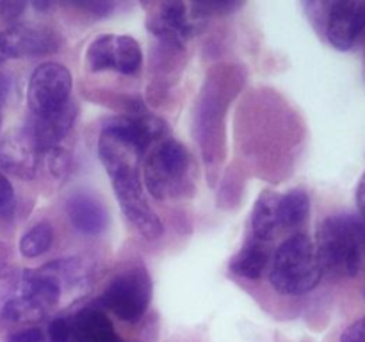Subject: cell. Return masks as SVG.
I'll return each mask as SVG.
<instances>
[{
    "label": "cell",
    "mask_w": 365,
    "mask_h": 342,
    "mask_svg": "<svg viewBox=\"0 0 365 342\" xmlns=\"http://www.w3.org/2000/svg\"><path fill=\"white\" fill-rule=\"evenodd\" d=\"M96 150H98L100 162L103 164L113 182L114 195L123 216L143 237L150 241L159 239L164 228L163 221L150 207L146 198L145 185L141 180V166H139L143 155L141 150L110 127L102 130Z\"/></svg>",
    "instance_id": "1"
},
{
    "label": "cell",
    "mask_w": 365,
    "mask_h": 342,
    "mask_svg": "<svg viewBox=\"0 0 365 342\" xmlns=\"http://www.w3.org/2000/svg\"><path fill=\"white\" fill-rule=\"evenodd\" d=\"M63 296V287L45 266L25 269L4 294L0 326L14 328L38 323L59 305Z\"/></svg>",
    "instance_id": "2"
},
{
    "label": "cell",
    "mask_w": 365,
    "mask_h": 342,
    "mask_svg": "<svg viewBox=\"0 0 365 342\" xmlns=\"http://www.w3.org/2000/svg\"><path fill=\"white\" fill-rule=\"evenodd\" d=\"M321 269L337 276H356L365 269V219L351 214L327 217L317 230Z\"/></svg>",
    "instance_id": "3"
},
{
    "label": "cell",
    "mask_w": 365,
    "mask_h": 342,
    "mask_svg": "<svg viewBox=\"0 0 365 342\" xmlns=\"http://www.w3.org/2000/svg\"><path fill=\"white\" fill-rule=\"evenodd\" d=\"M323 269L316 244L309 235L296 234L285 239L271 256L269 280L274 291L284 296H302L316 289Z\"/></svg>",
    "instance_id": "4"
},
{
    "label": "cell",
    "mask_w": 365,
    "mask_h": 342,
    "mask_svg": "<svg viewBox=\"0 0 365 342\" xmlns=\"http://www.w3.org/2000/svg\"><path fill=\"white\" fill-rule=\"evenodd\" d=\"M191 153L177 139H163L153 146L143 166L145 191L155 200L177 198L189 185Z\"/></svg>",
    "instance_id": "5"
},
{
    "label": "cell",
    "mask_w": 365,
    "mask_h": 342,
    "mask_svg": "<svg viewBox=\"0 0 365 342\" xmlns=\"http://www.w3.org/2000/svg\"><path fill=\"white\" fill-rule=\"evenodd\" d=\"M152 301V278L143 264H134L118 273L98 298V305L127 323H135Z\"/></svg>",
    "instance_id": "6"
},
{
    "label": "cell",
    "mask_w": 365,
    "mask_h": 342,
    "mask_svg": "<svg viewBox=\"0 0 365 342\" xmlns=\"http://www.w3.org/2000/svg\"><path fill=\"white\" fill-rule=\"evenodd\" d=\"M71 78L70 70L59 63H43L32 71L29 81L27 100L34 118L56 113L71 102Z\"/></svg>",
    "instance_id": "7"
},
{
    "label": "cell",
    "mask_w": 365,
    "mask_h": 342,
    "mask_svg": "<svg viewBox=\"0 0 365 342\" xmlns=\"http://www.w3.org/2000/svg\"><path fill=\"white\" fill-rule=\"evenodd\" d=\"M207 16L198 9L196 4L163 2L153 7L146 18V27L170 45L184 46L192 36L205 27Z\"/></svg>",
    "instance_id": "8"
},
{
    "label": "cell",
    "mask_w": 365,
    "mask_h": 342,
    "mask_svg": "<svg viewBox=\"0 0 365 342\" xmlns=\"http://www.w3.org/2000/svg\"><path fill=\"white\" fill-rule=\"evenodd\" d=\"M86 59L91 71L114 70L123 75H134L141 70L143 50L132 36L102 34L89 43Z\"/></svg>",
    "instance_id": "9"
},
{
    "label": "cell",
    "mask_w": 365,
    "mask_h": 342,
    "mask_svg": "<svg viewBox=\"0 0 365 342\" xmlns=\"http://www.w3.org/2000/svg\"><path fill=\"white\" fill-rule=\"evenodd\" d=\"M328 41L337 50H349L365 31V0L321 2Z\"/></svg>",
    "instance_id": "10"
},
{
    "label": "cell",
    "mask_w": 365,
    "mask_h": 342,
    "mask_svg": "<svg viewBox=\"0 0 365 342\" xmlns=\"http://www.w3.org/2000/svg\"><path fill=\"white\" fill-rule=\"evenodd\" d=\"M59 46V34L48 27L11 25L7 31L0 32V53L6 61L48 56L57 52Z\"/></svg>",
    "instance_id": "11"
},
{
    "label": "cell",
    "mask_w": 365,
    "mask_h": 342,
    "mask_svg": "<svg viewBox=\"0 0 365 342\" xmlns=\"http://www.w3.org/2000/svg\"><path fill=\"white\" fill-rule=\"evenodd\" d=\"M39 150L31 132H16L0 142V167L18 178H34Z\"/></svg>",
    "instance_id": "12"
},
{
    "label": "cell",
    "mask_w": 365,
    "mask_h": 342,
    "mask_svg": "<svg viewBox=\"0 0 365 342\" xmlns=\"http://www.w3.org/2000/svg\"><path fill=\"white\" fill-rule=\"evenodd\" d=\"M107 127L114 128L118 134H121L128 141L134 142L143 153L150 146L166 139L168 134V125L160 118H157L155 114L150 113L125 114V116L114 118Z\"/></svg>",
    "instance_id": "13"
},
{
    "label": "cell",
    "mask_w": 365,
    "mask_h": 342,
    "mask_svg": "<svg viewBox=\"0 0 365 342\" xmlns=\"http://www.w3.org/2000/svg\"><path fill=\"white\" fill-rule=\"evenodd\" d=\"M75 118H77V105L73 103V100L56 113L34 118V123L29 132H31L39 152L57 148L73 127Z\"/></svg>",
    "instance_id": "14"
},
{
    "label": "cell",
    "mask_w": 365,
    "mask_h": 342,
    "mask_svg": "<svg viewBox=\"0 0 365 342\" xmlns=\"http://www.w3.org/2000/svg\"><path fill=\"white\" fill-rule=\"evenodd\" d=\"M66 212L71 224L86 235L100 234L106 230L107 223H109L106 207L89 192L81 191L71 195L66 202Z\"/></svg>",
    "instance_id": "15"
},
{
    "label": "cell",
    "mask_w": 365,
    "mask_h": 342,
    "mask_svg": "<svg viewBox=\"0 0 365 342\" xmlns=\"http://www.w3.org/2000/svg\"><path fill=\"white\" fill-rule=\"evenodd\" d=\"M70 323L71 342H125L116 333L109 317L93 306L70 316Z\"/></svg>",
    "instance_id": "16"
},
{
    "label": "cell",
    "mask_w": 365,
    "mask_h": 342,
    "mask_svg": "<svg viewBox=\"0 0 365 342\" xmlns=\"http://www.w3.org/2000/svg\"><path fill=\"white\" fill-rule=\"evenodd\" d=\"M45 267L57 278L64 294L88 287L93 273H95V264L88 259H82V256L57 259L53 262L45 264Z\"/></svg>",
    "instance_id": "17"
},
{
    "label": "cell",
    "mask_w": 365,
    "mask_h": 342,
    "mask_svg": "<svg viewBox=\"0 0 365 342\" xmlns=\"http://www.w3.org/2000/svg\"><path fill=\"white\" fill-rule=\"evenodd\" d=\"M278 198L280 195L269 189L260 192L257 198L252 212L253 239L269 242L278 234V230H282L280 221H278Z\"/></svg>",
    "instance_id": "18"
},
{
    "label": "cell",
    "mask_w": 365,
    "mask_h": 342,
    "mask_svg": "<svg viewBox=\"0 0 365 342\" xmlns=\"http://www.w3.org/2000/svg\"><path fill=\"white\" fill-rule=\"evenodd\" d=\"M271 262V249L269 242L259 241V239H253L248 244L242 246V249L239 253H235V256L230 262V269L235 274L245 278H259L262 276L264 271L267 269Z\"/></svg>",
    "instance_id": "19"
},
{
    "label": "cell",
    "mask_w": 365,
    "mask_h": 342,
    "mask_svg": "<svg viewBox=\"0 0 365 342\" xmlns=\"http://www.w3.org/2000/svg\"><path fill=\"white\" fill-rule=\"evenodd\" d=\"M310 212V198L303 189H291L278 198L280 228L299 227Z\"/></svg>",
    "instance_id": "20"
},
{
    "label": "cell",
    "mask_w": 365,
    "mask_h": 342,
    "mask_svg": "<svg viewBox=\"0 0 365 342\" xmlns=\"http://www.w3.org/2000/svg\"><path fill=\"white\" fill-rule=\"evenodd\" d=\"M53 241V232L48 223H38L29 228L20 239V253L27 259H36L48 252Z\"/></svg>",
    "instance_id": "21"
},
{
    "label": "cell",
    "mask_w": 365,
    "mask_h": 342,
    "mask_svg": "<svg viewBox=\"0 0 365 342\" xmlns=\"http://www.w3.org/2000/svg\"><path fill=\"white\" fill-rule=\"evenodd\" d=\"M46 162H48V170L52 171V175L63 177L68 171V166H70V155L61 146H57V148L46 152Z\"/></svg>",
    "instance_id": "22"
},
{
    "label": "cell",
    "mask_w": 365,
    "mask_h": 342,
    "mask_svg": "<svg viewBox=\"0 0 365 342\" xmlns=\"http://www.w3.org/2000/svg\"><path fill=\"white\" fill-rule=\"evenodd\" d=\"M50 342H71L70 317H56L48 326Z\"/></svg>",
    "instance_id": "23"
},
{
    "label": "cell",
    "mask_w": 365,
    "mask_h": 342,
    "mask_svg": "<svg viewBox=\"0 0 365 342\" xmlns=\"http://www.w3.org/2000/svg\"><path fill=\"white\" fill-rule=\"evenodd\" d=\"M43 341H45V333L36 326L20 328V330L11 331V335L7 337V342H43Z\"/></svg>",
    "instance_id": "24"
},
{
    "label": "cell",
    "mask_w": 365,
    "mask_h": 342,
    "mask_svg": "<svg viewBox=\"0 0 365 342\" xmlns=\"http://www.w3.org/2000/svg\"><path fill=\"white\" fill-rule=\"evenodd\" d=\"M25 7H27V4L25 2H0V16H2L6 21L14 24V21L20 20Z\"/></svg>",
    "instance_id": "25"
},
{
    "label": "cell",
    "mask_w": 365,
    "mask_h": 342,
    "mask_svg": "<svg viewBox=\"0 0 365 342\" xmlns=\"http://www.w3.org/2000/svg\"><path fill=\"white\" fill-rule=\"evenodd\" d=\"M341 342H365V317L355 321V323L346 328Z\"/></svg>",
    "instance_id": "26"
},
{
    "label": "cell",
    "mask_w": 365,
    "mask_h": 342,
    "mask_svg": "<svg viewBox=\"0 0 365 342\" xmlns=\"http://www.w3.org/2000/svg\"><path fill=\"white\" fill-rule=\"evenodd\" d=\"M14 200V191L6 175L0 173V210L9 209Z\"/></svg>",
    "instance_id": "27"
},
{
    "label": "cell",
    "mask_w": 365,
    "mask_h": 342,
    "mask_svg": "<svg viewBox=\"0 0 365 342\" xmlns=\"http://www.w3.org/2000/svg\"><path fill=\"white\" fill-rule=\"evenodd\" d=\"M11 267V249L7 248V244L0 242V278L6 276L9 273Z\"/></svg>",
    "instance_id": "28"
},
{
    "label": "cell",
    "mask_w": 365,
    "mask_h": 342,
    "mask_svg": "<svg viewBox=\"0 0 365 342\" xmlns=\"http://www.w3.org/2000/svg\"><path fill=\"white\" fill-rule=\"evenodd\" d=\"M356 205H359L360 217L365 219V173L360 178L359 185H356Z\"/></svg>",
    "instance_id": "29"
},
{
    "label": "cell",
    "mask_w": 365,
    "mask_h": 342,
    "mask_svg": "<svg viewBox=\"0 0 365 342\" xmlns=\"http://www.w3.org/2000/svg\"><path fill=\"white\" fill-rule=\"evenodd\" d=\"M9 89H11L9 78H7L4 73H0V107L6 103L7 95H9Z\"/></svg>",
    "instance_id": "30"
},
{
    "label": "cell",
    "mask_w": 365,
    "mask_h": 342,
    "mask_svg": "<svg viewBox=\"0 0 365 342\" xmlns=\"http://www.w3.org/2000/svg\"><path fill=\"white\" fill-rule=\"evenodd\" d=\"M4 61H6V59H4V57H2V53H0V64H2Z\"/></svg>",
    "instance_id": "31"
},
{
    "label": "cell",
    "mask_w": 365,
    "mask_h": 342,
    "mask_svg": "<svg viewBox=\"0 0 365 342\" xmlns=\"http://www.w3.org/2000/svg\"><path fill=\"white\" fill-rule=\"evenodd\" d=\"M0 125H2V118H0Z\"/></svg>",
    "instance_id": "32"
}]
</instances>
